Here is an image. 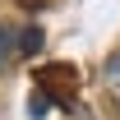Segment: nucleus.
Segmentation results:
<instances>
[{
  "instance_id": "nucleus-1",
  "label": "nucleus",
  "mask_w": 120,
  "mask_h": 120,
  "mask_svg": "<svg viewBox=\"0 0 120 120\" xmlns=\"http://www.w3.org/2000/svg\"><path fill=\"white\" fill-rule=\"evenodd\" d=\"M102 88H106L111 102H120V51L106 56V65H102Z\"/></svg>"
},
{
  "instance_id": "nucleus-2",
  "label": "nucleus",
  "mask_w": 120,
  "mask_h": 120,
  "mask_svg": "<svg viewBox=\"0 0 120 120\" xmlns=\"http://www.w3.org/2000/svg\"><path fill=\"white\" fill-rule=\"evenodd\" d=\"M19 56H23V46H19V32L0 23V65H14Z\"/></svg>"
},
{
  "instance_id": "nucleus-3",
  "label": "nucleus",
  "mask_w": 120,
  "mask_h": 120,
  "mask_svg": "<svg viewBox=\"0 0 120 120\" xmlns=\"http://www.w3.org/2000/svg\"><path fill=\"white\" fill-rule=\"evenodd\" d=\"M19 46H23V56H37L42 51V28H23L19 32Z\"/></svg>"
},
{
  "instance_id": "nucleus-4",
  "label": "nucleus",
  "mask_w": 120,
  "mask_h": 120,
  "mask_svg": "<svg viewBox=\"0 0 120 120\" xmlns=\"http://www.w3.org/2000/svg\"><path fill=\"white\" fill-rule=\"evenodd\" d=\"M51 102H56V97H51V92H42V88H37V92H32V97H28V111H32V116H37V120H42L46 111H51Z\"/></svg>"
}]
</instances>
